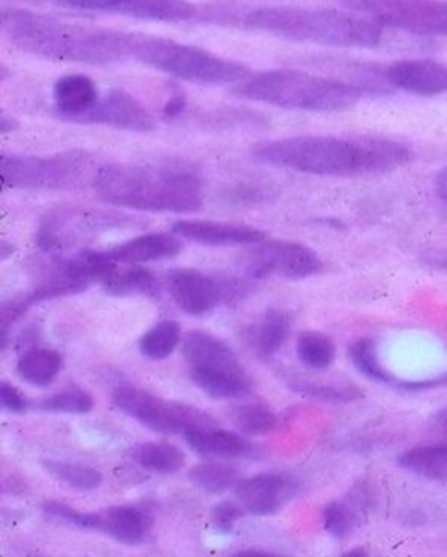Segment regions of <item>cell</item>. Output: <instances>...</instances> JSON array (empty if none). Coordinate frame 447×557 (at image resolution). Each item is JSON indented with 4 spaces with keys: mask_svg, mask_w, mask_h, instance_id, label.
<instances>
[{
    "mask_svg": "<svg viewBox=\"0 0 447 557\" xmlns=\"http://www.w3.org/2000/svg\"><path fill=\"white\" fill-rule=\"evenodd\" d=\"M202 21L218 25L263 32L297 44L371 50L382 41L381 25L356 12L333 9L293 8V5H208Z\"/></svg>",
    "mask_w": 447,
    "mask_h": 557,
    "instance_id": "obj_1",
    "label": "cell"
},
{
    "mask_svg": "<svg viewBox=\"0 0 447 557\" xmlns=\"http://www.w3.org/2000/svg\"><path fill=\"white\" fill-rule=\"evenodd\" d=\"M254 158L274 168L322 177H356L403 168L413 152L384 136H294L254 149Z\"/></svg>",
    "mask_w": 447,
    "mask_h": 557,
    "instance_id": "obj_2",
    "label": "cell"
},
{
    "mask_svg": "<svg viewBox=\"0 0 447 557\" xmlns=\"http://www.w3.org/2000/svg\"><path fill=\"white\" fill-rule=\"evenodd\" d=\"M0 27L13 47L46 60L94 66L129 60L126 32L71 24L22 9H3Z\"/></svg>",
    "mask_w": 447,
    "mask_h": 557,
    "instance_id": "obj_3",
    "label": "cell"
},
{
    "mask_svg": "<svg viewBox=\"0 0 447 557\" xmlns=\"http://www.w3.org/2000/svg\"><path fill=\"white\" fill-rule=\"evenodd\" d=\"M98 197L114 207L153 213L201 210V182L191 172L147 165L108 164L94 175Z\"/></svg>",
    "mask_w": 447,
    "mask_h": 557,
    "instance_id": "obj_4",
    "label": "cell"
},
{
    "mask_svg": "<svg viewBox=\"0 0 447 557\" xmlns=\"http://www.w3.org/2000/svg\"><path fill=\"white\" fill-rule=\"evenodd\" d=\"M232 92L251 102L306 112H342L361 99V89L297 70H273L247 77Z\"/></svg>",
    "mask_w": 447,
    "mask_h": 557,
    "instance_id": "obj_5",
    "label": "cell"
},
{
    "mask_svg": "<svg viewBox=\"0 0 447 557\" xmlns=\"http://www.w3.org/2000/svg\"><path fill=\"white\" fill-rule=\"evenodd\" d=\"M129 60L139 61L176 79L202 86H237L251 76L250 70L244 64L153 35L131 34Z\"/></svg>",
    "mask_w": 447,
    "mask_h": 557,
    "instance_id": "obj_6",
    "label": "cell"
},
{
    "mask_svg": "<svg viewBox=\"0 0 447 557\" xmlns=\"http://www.w3.org/2000/svg\"><path fill=\"white\" fill-rule=\"evenodd\" d=\"M90 165L91 159L84 151L62 152L49 158L2 156L0 177L7 188L61 190L77 185Z\"/></svg>",
    "mask_w": 447,
    "mask_h": 557,
    "instance_id": "obj_7",
    "label": "cell"
},
{
    "mask_svg": "<svg viewBox=\"0 0 447 557\" xmlns=\"http://www.w3.org/2000/svg\"><path fill=\"white\" fill-rule=\"evenodd\" d=\"M382 28L447 37V0H343Z\"/></svg>",
    "mask_w": 447,
    "mask_h": 557,
    "instance_id": "obj_8",
    "label": "cell"
},
{
    "mask_svg": "<svg viewBox=\"0 0 447 557\" xmlns=\"http://www.w3.org/2000/svg\"><path fill=\"white\" fill-rule=\"evenodd\" d=\"M55 520L72 524L78 530L100 531L127 546L142 544L149 537L153 520L146 510L133 505H117L100 511L74 510L67 504L58 502L52 508Z\"/></svg>",
    "mask_w": 447,
    "mask_h": 557,
    "instance_id": "obj_9",
    "label": "cell"
},
{
    "mask_svg": "<svg viewBox=\"0 0 447 557\" xmlns=\"http://www.w3.org/2000/svg\"><path fill=\"white\" fill-rule=\"evenodd\" d=\"M316 252L299 243L261 240L247 259V270L254 278L280 275L283 278L302 280L322 272Z\"/></svg>",
    "mask_w": 447,
    "mask_h": 557,
    "instance_id": "obj_10",
    "label": "cell"
},
{
    "mask_svg": "<svg viewBox=\"0 0 447 557\" xmlns=\"http://www.w3.org/2000/svg\"><path fill=\"white\" fill-rule=\"evenodd\" d=\"M133 419L146 429L165 435H183L219 426L218 420L198 407L175 400H163L144 391L133 410Z\"/></svg>",
    "mask_w": 447,
    "mask_h": 557,
    "instance_id": "obj_11",
    "label": "cell"
},
{
    "mask_svg": "<svg viewBox=\"0 0 447 557\" xmlns=\"http://www.w3.org/2000/svg\"><path fill=\"white\" fill-rule=\"evenodd\" d=\"M72 123L107 125L133 133H149L156 128L152 115L124 90H110L107 96L98 97L95 106Z\"/></svg>",
    "mask_w": 447,
    "mask_h": 557,
    "instance_id": "obj_12",
    "label": "cell"
},
{
    "mask_svg": "<svg viewBox=\"0 0 447 557\" xmlns=\"http://www.w3.org/2000/svg\"><path fill=\"white\" fill-rule=\"evenodd\" d=\"M235 497L247 513L270 517L283 510L284 505L296 495L293 478L284 474H258L238 482Z\"/></svg>",
    "mask_w": 447,
    "mask_h": 557,
    "instance_id": "obj_13",
    "label": "cell"
},
{
    "mask_svg": "<svg viewBox=\"0 0 447 557\" xmlns=\"http://www.w3.org/2000/svg\"><path fill=\"white\" fill-rule=\"evenodd\" d=\"M166 288L175 305L189 315H204L222 298L221 286L195 269H173L166 275Z\"/></svg>",
    "mask_w": 447,
    "mask_h": 557,
    "instance_id": "obj_14",
    "label": "cell"
},
{
    "mask_svg": "<svg viewBox=\"0 0 447 557\" xmlns=\"http://www.w3.org/2000/svg\"><path fill=\"white\" fill-rule=\"evenodd\" d=\"M385 83L414 96H439L447 92V64L426 58L397 61L385 70Z\"/></svg>",
    "mask_w": 447,
    "mask_h": 557,
    "instance_id": "obj_15",
    "label": "cell"
},
{
    "mask_svg": "<svg viewBox=\"0 0 447 557\" xmlns=\"http://www.w3.org/2000/svg\"><path fill=\"white\" fill-rule=\"evenodd\" d=\"M183 357L191 373H247L237 355L214 335L193 331L183 342Z\"/></svg>",
    "mask_w": 447,
    "mask_h": 557,
    "instance_id": "obj_16",
    "label": "cell"
},
{
    "mask_svg": "<svg viewBox=\"0 0 447 557\" xmlns=\"http://www.w3.org/2000/svg\"><path fill=\"white\" fill-rule=\"evenodd\" d=\"M176 236L202 246H247L266 239L263 231L244 224L215 223V221H176L172 227Z\"/></svg>",
    "mask_w": 447,
    "mask_h": 557,
    "instance_id": "obj_17",
    "label": "cell"
},
{
    "mask_svg": "<svg viewBox=\"0 0 447 557\" xmlns=\"http://www.w3.org/2000/svg\"><path fill=\"white\" fill-rule=\"evenodd\" d=\"M349 360L355 364L356 370L374 381V383L384 384V386L397 387V389L418 391L430 389V387H439L447 383V374L443 376L431 377V380L405 381L395 377L384 364L377 355V347L372 338H359L352 342L348 348Z\"/></svg>",
    "mask_w": 447,
    "mask_h": 557,
    "instance_id": "obj_18",
    "label": "cell"
},
{
    "mask_svg": "<svg viewBox=\"0 0 447 557\" xmlns=\"http://www.w3.org/2000/svg\"><path fill=\"white\" fill-rule=\"evenodd\" d=\"M182 250V240L176 234L152 233L134 237L110 250L114 262L124 265H139V263L159 262L172 259Z\"/></svg>",
    "mask_w": 447,
    "mask_h": 557,
    "instance_id": "obj_19",
    "label": "cell"
},
{
    "mask_svg": "<svg viewBox=\"0 0 447 557\" xmlns=\"http://www.w3.org/2000/svg\"><path fill=\"white\" fill-rule=\"evenodd\" d=\"M98 89L90 77L82 74H71L61 77L52 87L55 115L65 122H74L84 115L98 100Z\"/></svg>",
    "mask_w": 447,
    "mask_h": 557,
    "instance_id": "obj_20",
    "label": "cell"
},
{
    "mask_svg": "<svg viewBox=\"0 0 447 557\" xmlns=\"http://www.w3.org/2000/svg\"><path fill=\"white\" fill-rule=\"evenodd\" d=\"M290 334V319L286 312L271 309L247 329L248 347L261 360H270L286 344Z\"/></svg>",
    "mask_w": 447,
    "mask_h": 557,
    "instance_id": "obj_21",
    "label": "cell"
},
{
    "mask_svg": "<svg viewBox=\"0 0 447 557\" xmlns=\"http://www.w3.org/2000/svg\"><path fill=\"white\" fill-rule=\"evenodd\" d=\"M183 438L188 443L189 448L201 458L235 459L247 455L250 449L248 443L240 435L219 429V426L189 432Z\"/></svg>",
    "mask_w": 447,
    "mask_h": 557,
    "instance_id": "obj_22",
    "label": "cell"
},
{
    "mask_svg": "<svg viewBox=\"0 0 447 557\" xmlns=\"http://www.w3.org/2000/svg\"><path fill=\"white\" fill-rule=\"evenodd\" d=\"M398 466L411 474L420 475L427 481H447V448L446 446L421 443L414 448L407 449L398 456Z\"/></svg>",
    "mask_w": 447,
    "mask_h": 557,
    "instance_id": "obj_23",
    "label": "cell"
},
{
    "mask_svg": "<svg viewBox=\"0 0 447 557\" xmlns=\"http://www.w3.org/2000/svg\"><path fill=\"white\" fill-rule=\"evenodd\" d=\"M101 288L113 296L142 295L153 298L159 295V282L156 275L142 267H114L113 272L100 283Z\"/></svg>",
    "mask_w": 447,
    "mask_h": 557,
    "instance_id": "obj_24",
    "label": "cell"
},
{
    "mask_svg": "<svg viewBox=\"0 0 447 557\" xmlns=\"http://www.w3.org/2000/svg\"><path fill=\"white\" fill-rule=\"evenodd\" d=\"M61 368V354L51 348H29L16 363L20 377L33 386H48L58 377Z\"/></svg>",
    "mask_w": 447,
    "mask_h": 557,
    "instance_id": "obj_25",
    "label": "cell"
},
{
    "mask_svg": "<svg viewBox=\"0 0 447 557\" xmlns=\"http://www.w3.org/2000/svg\"><path fill=\"white\" fill-rule=\"evenodd\" d=\"M131 456L137 465L157 474H173L185 466V453L172 443H142Z\"/></svg>",
    "mask_w": 447,
    "mask_h": 557,
    "instance_id": "obj_26",
    "label": "cell"
},
{
    "mask_svg": "<svg viewBox=\"0 0 447 557\" xmlns=\"http://www.w3.org/2000/svg\"><path fill=\"white\" fill-rule=\"evenodd\" d=\"M188 479L209 494H224L237 487L240 474L234 466L224 462H202L189 469Z\"/></svg>",
    "mask_w": 447,
    "mask_h": 557,
    "instance_id": "obj_27",
    "label": "cell"
},
{
    "mask_svg": "<svg viewBox=\"0 0 447 557\" xmlns=\"http://www.w3.org/2000/svg\"><path fill=\"white\" fill-rule=\"evenodd\" d=\"M182 341V329L175 321H162L142 335L139 350L147 360L160 361L169 358Z\"/></svg>",
    "mask_w": 447,
    "mask_h": 557,
    "instance_id": "obj_28",
    "label": "cell"
},
{
    "mask_svg": "<svg viewBox=\"0 0 447 557\" xmlns=\"http://www.w3.org/2000/svg\"><path fill=\"white\" fill-rule=\"evenodd\" d=\"M42 468L62 484L82 492L94 491V488L100 487L101 482H103V475L100 471L90 468V466L77 465V462L46 459V461H42Z\"/></svg>",
    "mask_w": 447,
    "mask_h": 557,
    "instance_id": "obj_29",
    "label": "cell"
},
{
    "mask_svg": "<svg viewBox=\"0 0 447 557\" xmlns=\"http://www.w3.org/2000/svg\"><path fill=\"white\" fill-rule=\"evenodd\" d=\"M297 357L313 370H325L336 357L335 344L328 335L320 332H303L297 338Z\"/></svg>",
    "mask_w": 447,
    "mask_h": 557,
    "instance_id": "obj_30",
    "label": "cell"
},
{
    "mask_svg": "<svg viewBox=\"0 0 447 557\" xmlns=\"http://www.w3.org/2000/svg\"><path fill=\"white\" fill-rule=\"evenodd\" d=\"M361 511L346 498L343 502H330L323 508V528L330 536L345 540L358 528L361 520Z\"/></svg>",
    "mask_w": 447,
    "mask_h": 557,
    "instance_id": "obj_31",
    "label": "cell"
},
{
    "mask_svg": "<svg viewBox=\"0 0 447 557\" xmlns=\"http://www.w3.org/2000/svg\"><path fill=\"white\" fill-rule=\"evenodd\" d=\"M235 425L248 435H266L277 426V417L263 404H245L232 413Z\"/></svg>",
    "mask_w": 447,
    "mask_h": 557,
    "instance_id": "obj_32",
    "label": "cell"
},
{
    "mask_svg": "<svg viewBox=\"0 0 447 557\" xmlns=\"http://www.w3.org/2000/svg\"><path fill=\"white\" fill-rule=\"evenodd\" d=\"M94 406V397L87 391L77 386H69L42 400L39 404V409L46 410V412L84 416V413L91 412Z\"/></svg>",
    "mask_w": 447,
    "mask_h": 557,
    "instance_id": "obj_33",
    "label": "cell"
},
{
    "mask_svg": "<svg viewBox=\"0 0 447 557\" xmlns=\"http://www.w3.org/2000/svg\"><path fill=\"white\" fill-rule=\"evenodd\" d=\"M290 389L315 397V399L328 400V403H352L361 399L364 394L352 384L316 383V381L297 380L290 383Z\"/></svg>",
    "mask_w": 447,
    "mask_h": 557,
    "instance_id": "obj_34",
    "label": "cell"
},
{
    "mask_svg": "<svg viewBox=\"0 0 447 557\" xmlns=\"http://www.w3.org/2000/svg\"><path fill=\"white\" fill-rule=\"evenodd\" d=\"M247 511L241 508L240 504H234V502H221L215 505L212 510V524L215 530L221 531L224 534H231L234 531L235 523L240 520Z\"/></svg>",
    "mask_w": 447,
    "mask_h": 557,
    "instance_id": "obj_35",
    "label": "cell"
},
{
    "mask_svg": "<svg viewBox=\"0 0 447 557\" xmlns=\"http://www.w3.org/2000/svg\"><path fill=\"white\" fill-rule=\"evenodd\" d=\"M0 403H2L3 409L13 413L26 412L29 407L28 399L23 396L22 391L5 381L0 384Z\"/></svg>",
    "mask_w": 447,
    "mask_h": 557,
    "instance_id": "obj_36",
    "label": "cell"
},
{
    "mask_svg": "<svg viewBox=\"0 0 447 557\" xmlns=\"http://www.w3.org/2000/svg\"><path fill=\"white\" fill-rule=\"evenodd\" d=\"M426 443L446 446L447 448V407H443L431 417L430 425H427Z\"/></svg>",
    "mask_w": 447,
    "mask_h": 557,
    "instance_id": "obj_37",
    "label": "cell"
},
{
    "mask_svg": "<svg viewBox=\"0 0 447 557\" xmlns=\"http://www.w3.org/2000/svg\"><path fill=\"white\" fill-rule=\"evenodd\" d=\"M436 191L439 195L440 200L447 203V168L437 174L436 177Z\"/></svg>",
    "mask_w": 447,
    "mask_h": 557,
    "instance_id": "obj_38",
    "label": "cell"
},
{
    "mask_svg": "<svg viewBox=\"0 0 447 557\" xmlns=\"http://www.w3.org/2000/svg\"><path fill=\"white\" fill-rule=\"evenodd\" d=\"M183 107H185V102H183V99H178V97H173V99L170 100L169 103H166L165 115H178V113L182 112Z\"/></svg>",
    "mask_w": 447,
    "mask_h": 557,
    "instance_id": "obj_39",
    "label": "cell"
},
{
    "mask_svg": "<svg viewBox=\"0 0 447 557\" xmlns=\"http://www.w3.org/2000/svg\"><path fill=\"white\" fill-rule=\"evenodd\" d=\"M348 554V556H365V554H368V550L365 549H352V550H349V553H346Z\"/></svg>",
    "mask_w": 447,
    "mask_h": 557,
    "instance_id": "obj_40",
    "label": "cell"
}]
</instances>
